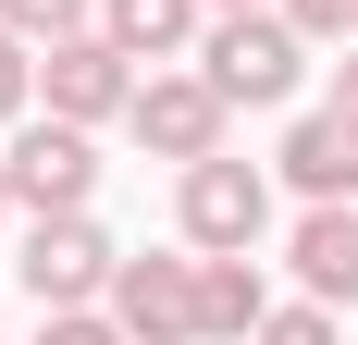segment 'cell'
<instances>
[{
	"mask_svg": "<svg viewBox=\"0 0 358 345\" xmlns=\"http://www.w3.org/2000/svg\"><path fill=\"white\" fill-rule=\"evenodd\" d=\"M198 74H210L235 111H285V99H296V74H309V37H296L285 13H210Z\"/></svg>",
	"mask_w": 358,
	"mask_h": 345,
	"instance_id": "cell-1",
	"label": "cell"
},
{
	"mask_svg": "<svg viewBox=\"0 0 358 345\" xmlns=\"http://www.w3.org/2000/svg\"><path fill=\"white\" fill-rule=\"evenodd\" d=\"M111 272H124V247H111L87 210L25 222V259H13V284H25L37 309H111Z\"/></svg>",
	"mask_w": 358,
	"mask_h": 345,
	"instance_id": "cell-2",
	"label": "cell"
},
{
	"mask_svg": "<svg viewBox=\"0 0 358 345\" xmlns=\"http://www.w3.org/2000/svg\"><path fill=\"white\" fill-rule=\"evenodd\" d=\"M222 124H235V99H222L210 74H185V62H148V87H136V111H124V136L148 148V161H210L222 148Z\"/></svg>",
	"mask_w": 358,
	"mask_h": 345,
	"instance_id": "cell-3",
	"label": "cell"
},
{
	"mask_svg": "<svg viewBox=\"0 0 358 345\" xmlns=\"http://www.w3.org/2000/svg\"><path fill=\"white\" fill-rule=\"evenodd\" d=\"M173 222H185V247H259V235H272V172H259V161H235V148L185 161Z\"/></svg>",
	"mask_w": 358,
	"mask_h": 345,
	"instance_id": "cell-4",
	"label": "cell"
},
{
	"mask_svg": "<svg viewBox=\"0 0 358 345\" xmlns=\"http://www.w3.org/2000/svg\"><path fill=\"white\" fill-rule=\"evenodd\" d=\"M136 87H148V62H136V50H111L99 25L62 37V50H37V99L62 111V124H124V111H136Z\"/></svg>",
	"mask_w": 358,
	"mask_h": 345,
	"instance_id": "cell-5",
	"label": "cell"
},
{
	"mask_svg": "<svg viewBox=\"0 0 358 345\" xmlns=\"http://www.w3.org/2000/svg\"><path fill=\"white\" fill-rule=\"evenodd\" d=\"M0 161H13L25 222H50V210H87V198H99V136H87V124H62V111H50V124H13V148H0Z\"/></svg>",
	"mask_w": 358,
	"mask_h": 345,
	"instance_id": "cell-6",
	"label": "cell"
},
{
	"mask_svg": "<svg viewBox=\"0 0 358 345\" xmlns=\"http://www.w3.org/2000/svg\"><path fill=\"white\" fill-rule=\"evenodd\" d=\"M111 321H124L136 345H198V259H148V247H124Z\"/></svg>",
	"mask_w": 358,
	"mask_h": 345,
	"instance_id": "cell-7",
	"label": "cell"
},
{
	"mask_svg": "<svg viewBox=\"0 0 358 345\" xmlns=\"http://www.w3.org/2000/svg\"><path fill=\"white\" fill-rule=\"evenodd\" d=\"M285 259H296V296L358 309V198H309V222L285 235Z\"/></svg>",
	"mask_w": 358,
	"mask_h": 345,
	"instance_id": "cell-8",
	"label": "cell"
},
{
	"mask_svg": "<svg viewBox=\"0 0 358 345\" xmlns=\"http://www.w3.org/2000/svg\"><path fill=\"white\" fill-rule=\"evenodd\" d=\"M272 161H285L296 198H358V111H334V99H322V111H296Z\"/></svg>",
	"mask_w": 358,
	"mask_h": 345,
	"instance_id": "cell-9",
	"label": "cell"
},
{
	"mask_svg": "<svg viewBox=\"0 0 358 345\" xmlns=\"http://www.w3.org/2000/svg\"><path fill=\"white\" fill-rule=\"evenodd\" d=\"M272 321V284H259L248 247H198V345H248Z\"/></svg>",
	"mask_w": 358,
	"mask_h": 345,
	"instance_id": "cell-10",
	"label": "cell"
},
{
	"mask_svg": "<svg viewBox=\"0 0 358 345\" xmlns=\"http://www.w3.org/2000/svg\"><path fill=\"white\" fill-rule=\"evenodd\" d=\"M99 37L136 50V62H185L210 37V0H99Z\"/></svg>",
	"mask_w": 358,
	"mask_h": 345,
	"instance_id": "cell-11",
	"label": "cell"
},
{
	"mask_svg": "<svg viewBox=\"0 0 358 345\" xmlns=\"http://www.w3.org/2000/svg\"><path fill=\"white\" fill-rule=\"evenodd\" d=\"M0 25L25 37V50H62V37L99 25V0H0Z\"/></svg>",
	"mask_w": 358,
	"mask_h": 345,
	"instance_id": "cell-12",
	"label": "cell"
},
{
	"mask_svg": "<svg viewBox=\"0 0 358 345\" xmlns=\"http://www.w3.org/2000/svg\"><path fill=\"white\" fill-rule=\"evenodd\" d=\"M248 345H346V333H334V309H322V296H296V309H272Z\"/></svg>",
	"mask_w": 358,
	"mask_h": 345,
	"instance_id": "cell-13",
	"label": "cell"
},
{
	"mask_svg": "<svg viewBox=\"0 0 358 345\" xmlns=\"http://www.w3.org/2000/svg\"><path fill=\"white\" fill-rule=\"evenodd\" d=\"M37 345H136L111 309H37Z\"/></svg>",
	"mask_w": 358,
	"mask_h": 345,
	"instance_id": "cell-14",
	"label": "cell"
},
{
	"mask_svg": "<svg viewBox=\"0 0 358 345\" xmlns=\"http://www.w3.org/2000/svg\"><path fill=\"white\" fill-rule=\"evenodd\" d=\"M272 13H285V25L309 37V50H322V37L346 50V37H358V0H272Z\"/></svg>",
	"mask_w": 358,
	"mask_h": 345,
	"instance_id": "cell-15",
	"label": "cell"
},
{
	"mask_svg": "<svg viewBox=\"0 0 358 345\" xmlns=\"http://www.w3.org/2000/svg\"><path fill=\"white\" fill-rule=\"evenodd\" d=\"M25 99H37V50L0 25V124H25Z\"/></svg>",
	"mask_w": 358,
	"mask_h": 345,
	"instance_id": "cell-16",
	"label": "cell"
},
{
	"mask_svg": "<svg viewBox=\"0 0 358 345\" xmlns=\"http://www.w3.org/2000/svg\"><path fill=\"white\" fill-rule=\"evenodd\" d=\"M334 111H358V37H346V62H334Z\"/></svg>",
	"mask_w": 358,
	"mask_h": 345,
	"instance_id": "cell-17",
	"label": "cell"
},
{
	"mask_svg": "<svg viewBox=\"0 0 358 345\" xmlns=\"http://www.w3.org/2000/svg\"><path fill=\"white\" fill-rule=\"evenodd\" d=\"M13 210H25V198H13V161H0V222H13Z\"/></svg>",
	"mask_w": 358,
	"mask_h": 345,
	"instance_id": "cell-18",
	"label": "cell"
},
{
	"mask_svg": "<svg viewBox=\"0 0 358 345\" xmlns=\"http://www.w3.org/2000/svg\"><path fill=\"white\" fill-rule=\"evenodd\" d=\"M210 13H272V0H210Z\"/></svg>",
	"mask_w": 358,
	"mask_h": 345,
	"instance_id": "cell-19",
	"label": "cell"
}]
</instances>
